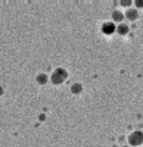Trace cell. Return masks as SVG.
Wrapping results in <instances>:
<instances>
[{"label":"cell","instance_id":"cell-3","mask_svg":"<svg viewBox=\"0 0 143 147\" xmlns=\"http://www.w3.org/2000/svg\"><path fill=\"white\" fill-rule=\"evenodd\" d=\"M100 30H102V34H105V35H112V34L117 32V25H115L112 21H109V22L105 21V22L102 24Z\"/></svg>","mask_w":143,"mask_h":147},{"label":"cell","instance_id":"cell-6","mask_svg":"<svg viewBox=\"0 0 143 147\" xmlns=\"http://www.w3.org/2000/svg\"><path fill=\"white\" fill-rule=\"evenodd\" d=\"M130 32V27H128V24L123 22V24H118L117 25V32L115 34H120V35H127Z\"/></svg>","mask_w":143,"mask_h":147},{"label":"cell","instance_id":"cell-4","mask_svg":"<svg viewBox=\"0 0 143 147\" xmlns=\"http://www.w3.org/2000/svg\"><path fill=\"white\" fill-rule=\"evenodd\" d=\"M124 18H125L128 22H134V21H137V18H139V10H137L136 7L125 9V12H124Z\"/></svg>","mask_w":143,"mask_h":147},{"label":"cell","instance_id":"cell-7","mask_svg":"<svg viewBox=\"0 0 143 147\" xmlns=\"http://www.w3.org/2000/svg\"><path fill=\"white\" fill-rule=\"evenodd\" d=\"M35 81H37L39 85H46L49 82V75L44 72H40V74H37V77H35Z\"/></svg>","mask_w":143,"mask_h":147},{"label":"cell","instance_id":"cell-9","mask_svg":"<svg viewBox=\"0 0 143 147\" xmlns=\"http://www.w3.org/2000/svg\"><path fill=\"white\" fill-rule=\"evenodd\" d=\"M120 6H123V7H125V9H130V7L133 6V2H131V0H121Z\"/></svg>","mask_w":143,"mask_h":147},{"label":"cell","instance_id":"cell-13","mask_svg":"<svg viewBox=\"0 0 143 147\" xmlns=\"http://www.w3.org/2000/svg\"><path fill=\"white\" fill-rule=\"evenodd\" d=\"M140 147H143V146H140Z\"/></svg>","mask_w":143,"mask_h":147},{"label":"cell","instance_id":"cell-5","mask_svg":"<svg viewBox=\"0 0 143 147\" xmlns=\"http://www.w3.org/2000/svg\"><path fill=\"white\" fill-rule=\"evenodd\" d=\"M111 19H112L114 24H123L125 18H124V13L121 10H114L111 13Z\"/></svg>","mask_w":143,"mask_h":147},{"label":"cell","instance_id":"cell-2","mask_svg":"<svg viewBox=\"0 0 143 147\" xmlns=\"http://www.w3.org/2000/svg\"><path fill=\"white\" fill-rule=\"evenodd\" d=\"M128 146L130 147H140L143 146V131H133L127 137Z\"/></svg>","mask_w":143,"mask_h":147},{"label":"cell","instance_id":"cell-1","mask_svg":"<svg viewBox=\"0 0 143 147\" xmlns=\"http://www.w3.org/2000/svg\"><path fill=\"white\" fill-rule=\"evenodd\" d=\"M68 77H69L68 71H66L65 68H62V66H58V68H55L53 72L50 74L49 81H50L53 85H62V84L66 82Z\"/></svg>","mask_w":143,"mask_h":147},{"label":"cell","instance_id":"cell-12","mask_svg":"<svg viewBox=\"0 0 143 147\" xmlns=\"http://www.w3.org/2000/svg\"><path fill=\"white\" fill-rule=\"evenodd\" d=\"M121 147H130V146H128V144H123Z\"/></svg>","mask_w":143,"mask_h":147},{"label":"cell","instance_id":"cell-11","mask_svg":"<svg viewBox=\"0 0 143 147\" xmlns=\"http://www.w3.org/2000/svg\"><path fill=\"white\" fill-rule=\"evenodd\" d=\"M3 94H5V90H3L2 85H0V96H3Z\"/></svg>","mask_w":143,"mask_h":147},{"label":"cell","instance_id":"cell-8","mask_svg":"<svg viewBox=\"0 0 143 147\" xmlns=\"http://www.w3.org/2000/svg\"><path fill=\"white\" fill-rule=\"evenodd\" d=\"M83 84L81 82H75V84H73L71 85V93L73 94H75V96H78V94H81L83 93Z\"/></svg>","mask_w":143,"mask_h":147},{"label":"cell","instance_id":"cell-10","mask_svg":"<svg viewBox=\"0 0 143 147\" xmlns=\"http://www.w3.org/2000/svg\"><path fill=\"white\" fill-rule=\"evenodd\" d=\"M133 5H134V7H136L137 10H139V9H143V0H134Z\"/></svg>","mask_w":143,"mask_h":147}]
</instances>
